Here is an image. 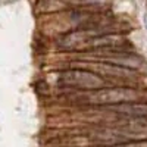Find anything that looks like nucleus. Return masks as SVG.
I'll use <instances>...</instances> for the list:
<instances>
[{
    "instance_id": "f257e3e1",
    "label": "nucleus",
    "mask_w": 147,
    "mask_h": 147,
    "mask_svg": "<svg viewBox=\"0 0 147 147\" xmlns=\"http://www.w3.org/2000/svg\"><path fill=\"white\" fill-rule=\"evenodd\" d=\"M71 103L85 107H102L109 105L147 102V93L138 90V87L127 85H110L88 91H71Z\"/></svg>"
},
{
    "instance_id": "f03ea898",
    "label": "nucleus",
    "mask_w": 147,
    "mask_h": 147,
    "mask_svg": "<svg viewBox=\"0 0 147 147\" xmlns=\"http://www.w3.org/2000/svg\"><path fill=\"white\" fill-rule=\"evenodd\" d=\"M55 77H56V84L59 87L69 91H88V90L110 87V84L106 80L87 69L65 68L56 72Z\"/></svg>"
},
{
    "instance_id": "7ed1b4c3",
    "label": "nucleus",
    "mask_w": 147,
    "mask_h": 147,
    "mask_svg": "<svg viewBox=\"0 0 147 147\" xmlns=\"http://www.w3.org/2000/svg\"><path fill=\"white\" fill-rule=\"evenodd\" d=\"M72 9L69 0H38L37 12L38 13H60Z\"/></svg>"
},
{
    "instance_id": "20e7f679",
    "label": "nucleus",
    "mask_w": 147,
    "mask_h": 147,
    "mask_svg": "<svg viewBox=\"0 0 147 147\" xmlns=\"http://www.w3.org/2000/svg\"><path fill=\"white\" fill-rule=\"evenodd\" d=\"M113 0H69L71 7H91V9H109Z\"/></svg>"
},
{
    "instance_id": "39448f33",
    "label": "nucleus",
    "mask_w": 147,
    "mask_h": 147,
    "mask_svg": "<svg viewBox=\"0 0 147 147\" xmlns=\"http://www.w3.org/2000/svg\"><path fill=\"white\" fill-rule=\"evenodd\" d=\"M109 147H147V140H141V141H129V143H122V144L109 146Z\"/></svg>"
}]
</instances>
